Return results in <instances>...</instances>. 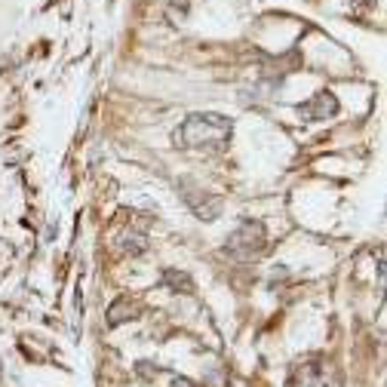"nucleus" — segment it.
Returning <instances> with one entry per match:
<instances>
[{"label": "nucleus", "instance_id": "3", "mask_svg": "<svg viewBox=\"0 0 387 387\" xmlns=\"http://www.w3.org/2000/svg\"><path fill=\"white\" fill-rule=\"evenodd\" d=\"M179 191H181V200L194 209V215H197V218L215 221L221 215V197H218V194L203 191L200 184H194V181H179Z\"/></svg>", "mask_w": 387, "mask_h": 387}, {"label": "nucleus", "instance_id": "7", "mask_svg": "<svg viewBox=\"0 0 387 387\" xmlns=\"http://www.w3.org/2000/svg\"><path fill=\"white\" fill-rule=\"evenodd\" d=\"M166 283H172L175 289H179V286H181L184 292H191V289H194V283L188 280V276H184V274H175V271H166Z\"/></svg>", "mask_w": 387, "mask_h": 387}, {"label": "nucleus", "instance_id": "4", "mask_svg": "<svg viewBox=\"0 0 387 387\" xmlns=\"http://www.w3.org/2000/svg\"><path fill=\"white\" fill-rule=\"evenodd\" d=\"M298 114H301L304 120H326V117H335V114H338V99L332 96V92H320V96H313L310 101L298 105Z\"/></svg>", "mask_w": 387, "mask_h": 387}, {"label": "nucleus", "instance_id": "2", "mask_svg": "<svg viewBox=\"0 0 387 387\" xmlns=\"http://www.w3.org/2000/svg\"><path fill=\"white\" fill-rule=\"evenodd\" d=\"M264 249V228L262 221H243L234 234L228 237V252L234 258H252Z\"/></svg>", "mask_w": 387, "mask_h": 387}, {"label": "nucleus", "instance_id": "1", "mask_svg": "<svg viewBox=\"0 0 387 387\" xmlns=\"http://www.w3.org/2000/svg\"><path fill=\"white\" fill-rule=\"evenodd\" d=\"M230 138V120L221 114H191L175 133L181 147H212L221 151Z\"/></svg>", "mask_w": 387, "mask_h": 387}, {"label": "nucleus", "instance_id": "8", "mask_svg": "<svg viewBox=\"0 0 387 387\" xmlns=\"http://www.w3.org/2000/svg\"><path fill=\"white\" fill-rule=\"evenodd\" d=\"M172 387H191V381H184V378H179V381H175Z\"/></svg>", "mask_w": 387, "mask_h": 387}, {"label": "nucleus", "instance_id": "5", "mask_svg": "<svg viewBox=\"0 0 387 387\" xmlns=\"http://www.w3.org/2000/svg\"><path fill=\"white\" fill-rule=\"evenodd\" d=\"M326 372H329V366H322V363L301 366V372L295 375L292 387H335V384H338V378H332V381H326Z\"/></svg>", "mask_w": 387, "mask_h": 387}, {"label": "nucleus", "instance_id": "6", "mask_svg": "<svg viewBox=\"0 0 387 387\" xmlns=\"http://www.w3.org/2000/svg\"><path fill=\"white\" fill-rule=\"evenodd\" d=\"M126 320H135V304L129 298H117L114 308L108 310V326H120V322Z\"/></svg>", "mask_w": 387, "mask_h": 387}]
</instances>
